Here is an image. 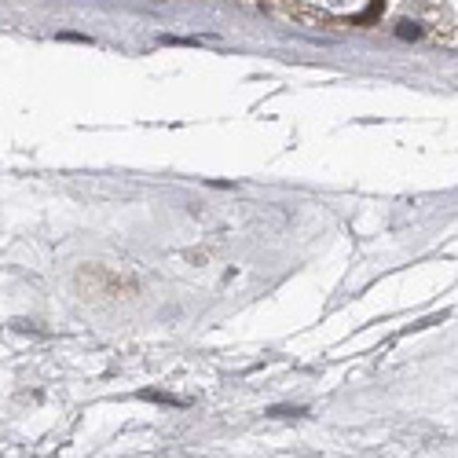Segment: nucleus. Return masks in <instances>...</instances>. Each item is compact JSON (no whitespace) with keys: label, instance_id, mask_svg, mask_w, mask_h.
<instances>
[{"label":"nucleus","instance_id":"1","mask_svg":"<svg viewBox=\"0 0 458 458\" xmlns=\"http://www.w3.org/2000/svg\"><path fill=\"white\" fill-rule=\"evenodd\" d=\"M143 400H154V403H169V407H187V400H180V396H165V392H154V389H147L140 392Z\"/></svg>","mask_w":458,"mask_h":458},{"label":"nucleus","instance_id":"2","mask_svg":"<svg viewBox=\"0 0 458 458\" xmlns=\"http://www.w3.org/2000/svg\"><path fill=\"white\" fill-rule=\"evenodd\" d=\"M396 34H400V37H422V26H414V23H400V26H396Z\"/></svg>","mask_w":458,"mask_h":458},{"label":"nucleus","instance_id":"3","mask_svg":"<svg viewBox=\"0 0 458 458\" xmlns=\"http://www.w3.org/2000/svg\"><path fill=\"white\" fill-rule=\"evenodd\" d=\"M268 414H272V418H290V414H304V411H297V407H272Z\"/></svg>","mask_w":458,"mask_h":458}]
</instances>
